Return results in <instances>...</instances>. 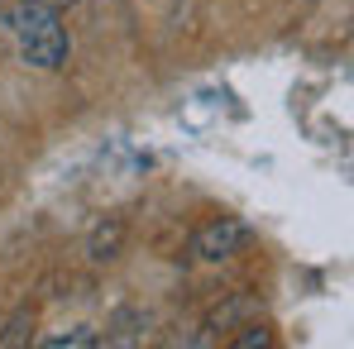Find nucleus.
<instances>
[{
	"label": "nucleus",
	"mask_w": 354,
	"mask_h": 349,
	"mask_svg": "<svg viewBox=\"0 0 354 349\" xmlns=\"http://www.w3.org/2000/svg\"><path fill=\"white\" fill-rule=\"evenodd\" d=\"M120 244H124V220L120 216H101L91 234H86V254H91V263H111L120 254Z\"/></svg>",
	"instance_id": "7ed1b4c3"
},
{
	"label": "nucleus",
	"mask_w": 354,
	"mask_h": 349,
	"mask_svg": "<svg viewBox=\"0 0 354 349\" xmlns=\"http://www.w3.org/2000/svg\"><path fill=\"white\" fill-rule=\"evenodd\" d=\"M239 349H254V345H273V335L263 330V326H244V335L235 340Z\"/></svg>",
	"instance_id": "0eeeda50"
},
{
	"label": "nucleus",
	"mask_w": 354,
	"mask_h": 349,
	"mask_svg": "<svg viewBox=\"0 0 354 349\" xmlns=\"http://www.w3.org/2000/svg\"><path fill=\"white\" fill-rule=\"evenodd\" d=\"M24 326H34V316H29V311H19V316L10 321V330L0 335V345H24Z\"/></svg>",
	"instance_id": "423d86ee"
},
{
	"label": "nucleus",
	"mask_w": 354,
	"mask_h": 349,
	"mask_svg": "<svg viewBox=\"0 0 354 349\" xmlns=\"http://www.w3.org/2000/svg\"><path fill=\"white\" fill-rule=\"evenodd\" d=\"M244 244H249V225H244V220H235V216H221V220L201 225V230H196V239H192L196 258H206V263H225V258H235Z\"/></svg>",
	"instance_id": "f03ea898"
},
{
	"label": "nucleus",
	"mask_w": 354,
	"mask_h": 349,
	"mask_svg": "<svg viewBox=\"0 0 354 349\" xmlns=\"http://www.w3.org/2000/svg\"><path fill=\"white\" fill-rule=\"evenodd\" d=\"M0 29H5L10 48L19 53V62H29V67L58 72L67 62V53H72L67 24H62L58 5H48V0H15L0 15Z\"/></svg>",
	"instance_id": "f257e3e1"
},
{
	"label": "nucleus",
	"mask_w": 354,
	"mask_h": 349,
	"mask_svg": "<svg viewBox=\"0 0 354 349\" xmlns=\"http://www.w3.org/2000/svg\"><path fill=\"white\" fill-rule=\"evenodd\" d=\"M44 349H91L96 345V330L91 326H72V330H62V335H48V340H39Z\"/></svg>",
	"instance_id": "20e7f679"
},
{
	"label": "nucleus",
	"mask_w": 354,
	"mask_h": 349,
	"mask_svg": "<svg viewBox=\"0 0 354 349\" xmlns=\"http://www.w3.org/2000/svg\"><path fill=\"white\" fill-rule=\"evenodd\" d=\"M239 316H259V296H244V292H239L225 311H216V321H211V326H216V330H230Z\"/></svg>",
	"instance_id": "39448f33"
},
{
	"label": "nucleus",
	"mask_w": 354,
	"mask_h": 349,
	"mask_svg": "<svg viewBox=\"0 0 354 349\" xmlns=\"http://www.w3.org/2000/svg\"><path fill=\"white\" fill-rule=\"evenodd\" d=\"M48 5H77V0H48Z\"/></svg>",
	"instance_id": "6e6552de"
}]
</instances>
